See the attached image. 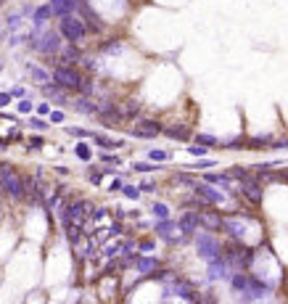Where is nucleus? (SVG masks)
<instances>
[{
  "label": "nucleus",
  "mask_w": 288,
  "mask_h": 304,
  "mask_svg": "<svg viewBox=\"0 0 288 304\" xmlns=\"http://www.w3.org/2000/svg\"><path fill=\"white\" fill-rule=\"evenodd\" d=\"M53 82H56L58 87H64L66 93H80V87H82V74L74 69V66H66V64H61V66H56L53 69Z\"/></svg>",
  "instance_id": "nucleus-4"
},
{
  "label": "nucleus",
  "mask_w": 288,
  "mask_h": 304,
  "mask_svg": "<svg viewBox=\"0 0 288 304\" xmlns=\"http://www.w3.org/2000/svg\"><path fill=\"white\" fill-rule=\"evenodd\" d=\"M74 109H77L80 114H98V106L90 101L87 95H82V98H77V101H74Z\"/></svg>",
  "instance_id": "nucleus-23"
},
{
  "label": "nucleus",
  "mask_w": 288,
  "mask_h": 304,
  "mask_svg": "<svg viewBox=\"0 0 288 304\" xmlns=\"http://www.w3.org/2000/svg\"><path fill=\"white\" fill-rule=\"evenodd\" d=\"M74 154H77V159H82V162H90V159H93V151H90L87 143H77V146H74Z\"/></svg>",
  "instance_id": "nucleus-27"
},
{
  "label": "nucleus",
  "mask_w": 288,
  "mask_h": 304,
  "mask_svg": "<svg viewBox=\"0 0 288 304\" xmlns=\"http://www.w3.org/2000/svg\"><path fill=\"white\" fill-rule=\"evenodd\" d=\"M209 167H217V162H214V159H204L201 156V162L191 164V170H209Z\"/></svg>",
  "instance_id": "nucleus-35"
},
{
  "label": "nucleus",
  "mask_w": 288,
  "mask_h": 304,
  "mask_svg": "<svg viewBox=\"0 0 288 304\" xmlns=\"http://www.w3.org/2000/svg\"><path fill=\"white\" fill-rule=\"evenodd\" d=\"M140 252H154V241H140Z\"/></svg>",
  "instance_id": "nucleus-51"
},
{
  "label": "nucleus",
  "mask_w": 288,
  "mask_h": 304,
  "mask_svg": "<svg viewBox=\"0 0 288 304\" xmlns=\"http://www.w3.org/2000/svg\"><path fill=\"white\" fill-rule=\"evenodd\" d=\"M42 95L50 98V101H56V103H64V106H66V90L58 87L56 82H53V85H48V82H45V85H42Z\"/></svg>",
  "instance_id": "nucleus-18"
},
{
  "label": "nucleus",
  "mask_w": 288,
  "mask_h": 304,
  "mask_svg": "<svg viewBox=\"0 0 288 304\" xmlns=\"http://www.w3.org/2000/svg\"><path fill=\"white\" fill-rule=\"evenodd\" d=\"M42 138H40V135H32V138H29V148H42Z\"/></svg>",
  "instance_id": "nucleus-49"
},
{
  "label": "nucleus",
  "mask_w": 288,
  "mask_h": 304,
  "mask_svg": "<svg viewBox=\"0 0 288 304\" xmlns=\"http://www.w3.org/2000/svg\"><path fill=\"white\" fill-rule=\"evenodd\" d=\"M119 252H122V246H119V243H111V246H103V257H117Z\"/></svg>",
  "instance_id": "nucleus-44"
},
{
  "label": "nucleus",
  "mask_w": 288,
  "mask_h": 304,
  "mask_svg": "<svg viewBox=\"0 0 288 304\" xmlns=\"http://www.w3.org/2000/svg\"><path fill=\"white\" fill-rule=\"evenodd\" d=\"M90 209L93 207H90L87 201H74L69 207H64V215H61L64 225H82V219L90 215Z\"/></svg>",
  "instance_id": "nucleus-6"
},
{
  "label": "nucleus",
  "mask_w": 288,
  "mask_h": 304,
  "mask_svg": "<svg viewBox=\"0 0 288 304\" xmlns=\"http://www.w3.org/2000/svg\"><path fill=\"white\" fill-rule=\"evenodd\" d=\"M5 24H8V29H11V32H16V29L21 27V13H11Z\"/></svg>",
  "instance_id": "nucleus-37"
},
{
  "label": "nucleus",
  "mask_w": 288,
  "mask_h": 304,
  "mask_svg": "<svg viewBox=\"0 0 288 304\" xmlns=\"http://www.w3.org/2000/svg\"><path fill=\"white\" fill-rule=\"evenodd\" d=\"M106 230H109V235H119V233H122V225H119V222H114L111 227H106Z\"/></svg>",
  "instance_id": "nucleus-53"
},
{
  "label": "nucleus",
  "mask_w": 288,
  "mask_h": 304,
  "mask_svg": "<svg viewBox=\"0 0 288 304\" xmlns=\"http://www.w3.org/2000/svg\"><path fill=\"white\" fill-rule=\"evenodd\" d=\"M58 35H61L66 43L80 45L87 35V27L77 13H66V16H58Z\"/></svg>",
  "instance_id": "nucleus-1"
},
{
  "label": "nucleus",
  "mask_w": 288,
  "mask_h": 304,
  "mask_svg": "<svg viewBox=\"0 0 288 304\" xmlns=\"http://www.w3.org/2000/svg\"><path fill=\"white\" fill-rule=\"evenodd\" d=\"M35 111L40 114V117H48V114H50V103H48V101H45V103H37Z\"/></svg>",
  "instance_id": "nucleus-47"
},
{
  "label": "nucleus",
  "mask_w": 288,
  "mask_h": 304,
  "mask_svg": "<svg viewBox=\"0 0 288 304\" xmlns=\"http://www.w3.org/2000/svg\"><path fill=\"white\" fill-rule=\"evenodd\" d=\"M166 138H172V140H191L193 135L191 130H188V125H172V127H164L162 130Z\"/></svg>",
  "instance_id": "nucleus-17"
},
{
  "label": "nucleus",
  "mask_w": 288,
  "mask_h": 304,
  "mask_svg": "<svg viewBox=\"0 0 288 304\" xmlns=\"http://www.w3.org/2000/svg\"><path fill=\"white\" fill-rule=\"evenodd\" d=\"M61 40H64V37L58 32H53V29H48V32L35 29V32L29 35V45L37 48L40 53H45V56H56V53L61 50Z\"/></svg>",
  "instance_id": "nucleus-3"
},
{
  "label": "nucleus",
  "mask_w": 288,
  "mask_h": 304,
  "mask_svg": "<svg viewBox=\"0 0 288 304\" xmlns=\"http://www.w3.org/2000/svg\"><path fill=\"white\" fill-rule=\"evenodd\" d=\"M169 294H177L180 299H185V302H199V296H196V291H193V286L188 283V280H177L175 275H172V286L166 288V294H164V299Z\"/></svg>",
  "instance_id": "nucleus-10"
},
{
  "label": "nucleus",
  "mask_w": 288,
  "mask_h": 304,
  "mask_svg": "<svg viewBox=\"0 0 288 304\" xmlns=\"http://www.w3.org/2000/svg\"><path fill=\"white\" fill-rule=\"evenodd\" d=\"M225 278H230V262L219 254L214 260H209V280H225Z\"/></svg>",
  "instance_id": "nucleus-11"
},
{
  "label": "nucleus",
  "mask_w": 288,
  "mask_h": 304,
  "mask_svg": "<svg viewBox=\"0 0 288 304\" xmlns=\"http://www.w3.org/2000/svg\"><path fill=\"white\" fill-rule=\"evenodd\" d=\"M61 61H64L66 66H74V64H77V61H82V53L77 50V45H74V43H69V45H66V48L61 50Z\"/></svg>",
  "instance_id": "nucleus-20"
},
{
  "label": "nucleus",
  "mask_w": 288,
  "mask_h": 304,
  "mask_svg": "<svg viewBox=\"0 0 288 304\" xmlns=\"http://www.w3.org/2000/svg\"><path fill=\"white\" fill-rule=\"evenodd\" d=\"M27 72H29V77H32L35 82H40V85H45V82H50V74L40 69V66H35V64H27Z\"/></svg>",
  "instance_id": "nucleus-24"
},
{
  "label": "nucleus",
  "mask_w": 288,
  "mask_h": 304,
  "mask_svg": "<svg viewBox=\"0 0 288 304\" xmlns=\"http://www.w3.org/2000/svg\"><path fill=\"white\" fill-rule=\"evenodd\" d=\"M122 193H124L130 201H138V199H140V188H135V185H122Z\"/></svg>",
  "instance_id": "nucleus-32"
},
{
  "label": "nucleus",
  "mask_w": 288,
  "mask_h": 304,
  "mask_svg": "<svg viewBox=\"0 0 288 304\" xmlns=\"http://www.w3.org/2000/svg\"><path fill=\"white\" fill-rule=\"evenodd\" d=\"M106 215H109V209H106V207H98V209L90 212V219H93V222H103Z\"/></svg>",
  "instance_id": "nucleus-33"
},
{
  "label": "nucleus",
  "mask_w": 288,
  "mask_h": 304,
  "mask_svg": "<svg viewBox=\"0 0 288 304\" xmlns=\"http://www.w3.org/2000/svg\"><path fill=\"white\" fill-rule=\"evenodd\" d=\"M101 50H103V53H117V50H122V43H117V40L103 43V45H101Z\"/></svg>",
  "instance_id": "nucleus-39"
},
{
  "label": "nucleus",
  "mask_w": 288,
  "mask_h": 304,
  "mask_svg": "<svg viewBox=\"0 0 288 304\" xmlns=\"http://www.w3.org/2000/svg\"><path fill=\"white\" fill-rule=\"evenodd\" d=\"M122 185H124L122 177H114V180H111V185H109V191H111V193H117V191H122Z\"/></svg>",
  "instance_id": "nucleus-48"
},
{
  "label": "nucleus",
  "mask_w": 288,
  "mask_h": 304,
  "mask_svg": "<svg viewBox=\"0 0 288 304\" xmlns=\"http://www.w3.org/2000/svg\"><path fill=\"white\" fill-rule=\"evenodd\" d=\"M230 177H236V180L244 182V180H251L254 172H251V170H244V167H233V170H230Z\"/></svg>",
  "instance_id": "nucleus-29"
},
{
  "label": "nucleus",
  "mask_w": 288,
  "mask_h": 304,
  "mask_svg": "<svg viewBox=\"0 0 288 304\" xmlns=\"http://www.w3.org/2000/svg\"><path fill=\"white\" fill-rule=\"evenodd\" d=\"M66 132L74 135V138H90L93 132H87V130H82V127H66Z\"/></svg>",
  "instance_id": "nucleus-40"
},
{
  "label": "nucleus",
  "mask_w": 288,
  "mask_h": 304,
  "mask_svg": "<svg viewBox=\"0 0 288 304\" xmlns=\"http://www.w3.org/2000/svg\"><path fill=\"white\" fill-rule=\"evenodd\" d=\"M16 109H19V114H32V101H29V98H21V101L16 103Z\"/></svg>",
  "instance_id": "nucleus-36"
},
{
  "label": "nucleus",
  "mask_w": 288,
  "mask_h": 304,
  "mask_svg": "<svg viewBox=\"0 0 288 304\" xmlns=\"http://www.w3.org/2000/svg\"><path fill=\"white\" fill-rule=\"evenodd\" d=\"M48 119L53 122V125H61V122H64L66 117H64V111H50V114H48Z\"/></svg>",
  "instance_id": "nucleus-46"
},
{
  "label": "nucleus",
  "mask_w": 288,
  "mask_h": 304,
  "mask_svg": "<svg viewBox=\"0 0 288 304\" xmlns=\"http://www.w3.org/2000/svg\"><path fill=\"white\" fill-rule=\"evenodd\" d=\"M180 227L177 222H172L169 217L166 219H159V225H156V235L159 238H164V241H169V243H180Z\"/></svg>",
  "instance_id": "nucleus-13"
},
{
  "label": "nucleus",
  "mask_w": 288,
  "mask_h": 304,
  "mask_svg": "<svg viewBox=\"0 0 288 304\" xmlns=\"http://www.w3.org/2000/svg\"><path fill=\"white\" fill-rule=\"evenodd\" d=\"M248 148H270L272 138H267V135H259V138H248Z\"/></svg>",
  "instance_id": "nucleus-28"
},
{
  "label": "nucleus",
  "mask_w": 288,
  "mask_h": 304,
  "mask_svg": "<svg viewBox=\"0 0 288 304\" xmlns=\"http://www.w3.org/2000/svg\"><path fill=\"white\" fill-rule=\"evenodd\" d=\"M24 95H27L24 87H13V90H11V98H24Z\"/></svg>",
  "instance_id": "nucleus-54"
},
{
  "label": "nucleus",
  "mask_w": 288,
  "mask_h": 304,
  "mask_svg": "<svg viewBox=\"0 0 288 304\" xmlns=\"http://www.w3.org/2000/svg\"><path fill=\"white\" fill-rule=\"evenodd\" d=\"M90 138H93L95 143H98V146H101V148H106V151H114V148H122L124 146V138H106V135H101V132H93V135H90Z\"/></svg>",
  "instance_id": "nucleus-16"
},
{
  "label": "nucleus",
  "mask_w": 288,
  "mask_h": 304,
  "mask_svg": "<svg viewBox=\"0 0 288 304\" xmlns=\"http://www.w3.org/2000/svg\"><path fill=\"white\" fill-rule=\"evenodd\" d=\"M101 162L103 164H122V159H119V156H114V154H101Z\"/></svg>",
  "instance_id": "nucleus-45"
},
{
  "label": "nucleus",
  "mask_w": 288,
  "mask_h": 304,
  "mask_svg": "<svg viewBox=\"0 0 288 304\" xmlns=\"http://www.w3.org/2000/svg\"><path fill=\"white\" fill-rule=\"evenodd\" d=\"M177 227H180V233H183L185 238H191V235H196V230H201L199 212H185V215L177 219Z\"/></svg>",
  "instance_id": "nucleus-12"
},
{
  "label": "nucleus",
  "mask_w": 288,
  "mask_h": 304,
  "mask_svg": "<svg viewBox=\"0 0 288 304\" xmlns=\"http://www.w3.org/2000/svg\"><path fill=\"white\" fill-rule=\"evenodd\" d=\"M148 156H151V162H166V159H169V154H166V151H159V148H154Z\"/></svg>",
  "instance_id": "nucleus-41"
},
{
  "label": "nucleus",
  "mask_w": 288,
  "mask_h": 304,
  "mask_svg": "<svg viewBox=\"0 0 288 304\" xmlns=\"http://www.w3.org/2000/svg\"><path fill=\"white\" fill-rule=\"evenodd\" d=\"M138 188H140V193H154L156 191V182L154 180H143Z\"/></svg>",
  "instance_id": "nucleus-43"
},
{
  "label": "nucleus",
  "mask_w": 288,
  "mask_h": 304,
  "mask_svg": "<svg viewBox=\"0 0 288 304\" xmlns=\"http://www.w3.org/2000/svg\"><path fill=\"white\" fill-rule=\"evenodd\" d=\"M135 114H140V103H138V101H127L122 117H135Z\"/></svg>",
  "instance_id": "nucleus-34"
},
{
  "label": "nucleus",
  "mask_w": 288,
  "mask_h": 304,
  "mask_svg": "<svg viewBox=\"0 0 288 304\" xmlns=\"http://www.w3.org/2000/svg\"><path fill=\"white\" fill-rule=\"evenodd\" d=\"M230 174H217V172H209L204 174V182H209V185H222V188H230Z\"/></svg>",
  "instance_id": "nucleus-22"
},
{
  "label": "nucleus",
  "mask_w": 288,
  "mask_h": 304,
  "mask_svg": "<svg viewBox=\"0 0 288 304\" xmlns=\"http://www.w3.org/2000/svg\"><path fill=\"white\" fill-rule=\"evenodd\" d=\"M193 140L199 143V146H206V148H211V146H217V138L214 135H206V132H199V135H193Z\"/></svg>",
  "instance_id": "nucleus-26"
},
{
  "label": "nucleus",
  "mask_w": 288,
  "mask_h": 304,
  "mask_svg": "<svg viewBox=\"0 0 288 304\" xmlns=\"http://www.w3.org/2000/svg\"><path fill=\"white\" fill-rule=\"evenodd\" d=\"M193 193L199 196L201 201H206L209 207H222L225 204V196H222V191H214V188L209 185V182H193Z\"/></svg>",
  "instance_id": "nucleus-7"
},
{
  "label": "nucleus",
  "mask_w": 288,
  "mask_h": 304,
  "mask_svg": "<svg viewBox=\"0 0 288 304\" xmlns=\"http://www.w3.org/2000/svg\"><path fill=\"white\" fill-rule=\"evenodd\" d=\"M8 148V138H0V151H5Z\"/></svg>",
  "instance_id": "nucleus-56"
},
{
  "label": "nucleus",
  "mask_w": 288,
  "mask_h": 304,
  "mask_svg": "<svg viewBox=\"0 0 288 304\" xmlns=\"http://www.w3.org/2000/svg\"><path fill=\"white\" fill-rule=\"evenodd\" d=\"M238 193L244 196V199L248 201V204H254V207H259L262 204V199H264V188H262V182L259 180H244L238 185Z\"/></svg>",
  "instance_id": "nucleus-8"
},
{
  "label": "nucleus",
  "mask_w": 288,
  "mask_h": 304,
  "mask_svg": "<svg viewBox=\"0 0 288 304\" xmlns=\"http://www.w3.org/2000/svg\"><path fill=\"white\" fill-rule=\"evenodd\" d=\"M206 146H199V143H196V146H188V154L191 156H206Z\"/></svg>",
  "instance_id": "nucleus-42"
},
{
  "label": "nucleus",
  "mask_w": 288,
  "mask_h": 304,
  "mask_svg": "<svg viewBox=\"0 0 288 304\" xmlns=\"http://www.w3.org/2000/svg\"><path fill=\"white\" fill-rule=\"evenodd\" d=\"M29 127H32V130H48V122L42 117H32L29 119Z\"/></svg>",
  "instance_id": "nucleus-38"
},
{
  "label": "nucleus",
  "mask_w": 288,
  "mask_h": 304,
  "mask_svg": "<svg viewBox=\"0 0 288 304\" xmlns=\"http://www.w3.org/2000/svg\"><path fill=\"white\" fill-rule=\"evenodd\" d=\"M64 227H66V238H69L72 243H77L80 235H82V233H80L82 227H80V225H64Z\"/></svg>",
  "instance_id": "nucleus-31"
},
{
  "label": "nucleus",
  "mask_w": 288,
  "mask_h": 304,
  "mask_svg": "<svg viewBox=\"0 0 288 304\" xmlns=\"http://www.w3.org/2000/svg\"><path fill=\"white\" fill-rule=\"evenodd\" d=\"M50 16H53L50 3H48V5H37V8H35V16H32V21H35V29H42V27L50 21Z\"/></svg>",
  "instance_id": "nucleus-19"
},
{
  "label": "nucleus",
  "mask_w": 288,
  "mask_h": 304,
  "mask_svg": "<svg viewBox=\"0 0 288 304\" xmlns=\"http://www.w3.org/2000/svg\"><path fill=\"white\" fill-rule=\"evenodd\" d=\"M135 267H138V272H143V275H148V272H154L159 267V260H154V257H138V260H135Z\"/></svg>",
  "instance_id": "nucleus-21"
},
{
  "label": "nucleus",
  "mask_w": 288,
  "mask_h": 304,
  "mask_svg": "<svg viewBox=\"0 0 288 304\" xmlns=\"http://www.w3.org/2000/svg\"><path fill=\"white\" fill-rule=\"evenodd\" d=\"M0 69H3V61H0Z\"/></svg>",
  "instance_id": "nucleus-57"
},
{
  "label": "nucleus",
  "mask_w": 288,
  "mask_h": 304,
  "mask_svg": "<svg viewBox=\"0 0 288 304\" xmlns=\"http://www.w3.org/2000/svg\"><path fill=\"white\" fill-rule=\"evenodd\" d=\"M196 249H199V257H204L206 262L222 254V243H219L211 233H199L196 230Z\"/></svg>",
  "instance_id": "nucleus-5"
},
{
  "label": "nucleus",
  "mask_w": 288,
  "mask_h": 304,
  "mask_svg": "<svg viewBox=\"0 0 288 304\" xmlns=\"http://www.w3.org/2000/svg\"><path fill=\"white\" fill-rule=\"evenodd\" d=\"M151 215H154L156 219H166L169 217V207L162 204V201H156V204H151Z\"/></svg>",
  "instance_id": "nucleus-25"
},
{
  "label": "nucleus",
  "mask_w": 288,
  "mask_h": 304,
  "mask_svg": "<svg viewBox=\"0 0 288 304\" xmlns=\"http://www.w3.org/2000/svg\"><path fill=\"white\" fill-rule=\"evenodd\" d=\"M0 191L3 193H8L11 199H16V201H21L24 199V177L16 172V170H11L8 164H3L0 167Z\"/></svg>",
  "instance_id": "nucleus-2"
},
{
  "label": "nucleus",
  "mask_w": 288,
  "mask_h": 304,
  "mask_svg": "<svg viewBox=\"0 0 288 304\" xmlns=\"http://www.w3.org/2000/svg\"><path fill=\"white\" fill-rule=\"evenodd\" d=\"M199 222H201V227H206V230H219V227H222V215L209 209V207H204V209H199Z\"/></svg>",
  "instance_id": "nucleus-14"
},
{
  "label": "nucleus",
  "mask_w": 288,
  "mask_h": 304,
  "mask_svg": "<svg viewBox=\"0 0 288 304\" xmlns=\"http://www.w3.org/2000/svg\"><path fill=\"white\" fill-rule=\"evenodd\" d=\"M164 125L156 119H138V125L132 127V138H156V135H162Z\"/></svg>",
  "instance_id": "nucleus-9"
},
{
  "label": "nucleus",
  "mask_w": 288,
  "mask_h": 304,
  "mask_svg": "<svg viewBox=\"0 0 288 304\" xmlns=\"http://www.w3.org/2000/svg\"><path fill=\"white\" fill-rule=\"evenodd\" d=\"M8 103H11V93H0V109H5Z\"/></svg>",
  "instance_id": "nucleus-52"
},
{
  "label": "nucleus",
  "mask_w": 288,
  "mask_h": 304,
  "mask_svg": "<svg viewBox=\"0 0 288 304\" xmlns=\"http://www.w3.org/2000/svg\"><path fill=\"white\" fill-rule=\"evenodd\" d=\"M8 140H21V132L19 130H11L8 132Z\"/></svg>",
  "instance_id": "nucleus-55"
},
{
  "label": "nucleus",
  "mask_w": 288,
  "mask_h": 304,
  "mask_svg": "<svg viewBox=\"0 0 288 304\" xmlns=\"http://www.w3.org/2000/svg\"><path fill=\"white\" fill-rule=\"evenodd\" d=\"M101 177H103V172H98V170L90 172V182H93V185H101Z\"/></svg>",
  "instance_id": "nucleus-50"
},
{
  "label": "nucleus",
  "mask_w": 288,
  "mask_h": 304,
  "mask_svg": "<svg viewBox=\"0 0 288 304\" xmlns=\"http://www.w3.org/2000/svg\"><path fill=\"white\" fill-rule=\"evenodd\" d=\"M132 170L135 172H156V170H162V167H156V164H151V162H135Z\"/></svg>",
  "instance_id": "nucleus-30"
},
{
  "label": "nucleus",
  "mask_w": 288,
  "mask_h": 304,
  "mask_svg": "<svg viewBox=\"0 0 288 304\" xmlns=\"http://www.w3.org/2000/svg\"><path fill=\"white\" fill-rule=\"evenodd\" d=\"M53 16H66V13H77V0H50Z\"/></svg>",
  "instance_id": "nucleus-15"
}]
</instances>
